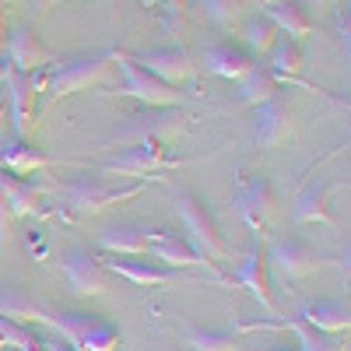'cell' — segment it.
Listing matches in <instances>:
<instances>
[{"instance_id":"1","label":"cell","mask_w":351,"mask_h":351,"mask_svg":"<svg viewBox=\"0 0 351 351\" xmlns=\"http://www.w3.org/2000/svg\"><path fill=\"white\" fill-rule=\"evenodd\" d=\"M36 324H46L71 341L77 351H116L120 348V327L109 324L92 313H53V309H36Z\"/></svg>"},{"instance_id":"2","label":"cell","mask_w":351,"mask_h":351,"mask_svg":"<svg viewBox=\"0 0 351 351\" xmlns=\"http://www.w3.org/2000/svg\"><path fill=\"white\" fill-rule=\"evenodd\" d=\"M176 211H180V221L186 228V239L204 256H208L211 263H218V260L228 256V246H225V236H221V228H218V218L211 215V208L197 193L176 190Z\"/></svg>"},{"instance_id":"3","label":"cell","mask_w":351,"mask_h":351,"mask_svg":"<svg viewBox=\"0 0 351 351\" xmlns=\"http://www.w3.org/2000/svg\"><path fill=\"white\" fill-rule=\"evenodd\" d=\"M176 165H183V162L180 158H169L158 141H137V144H130V148L120 152L116 158L99 162L95 172H102V176H127V180L144 183V180H158V176H148V172L176 169Z\"/></svg>"},{"instance_id":"4","label":"cell","mask_w":351,"mask_h":351,"mask_svg":"<svg viewBox=\"0 0 351 351\" xmlns=\"http://www.w3.org/2000/svg\"><path fill=\"white\" fill-rule=\"evenodd\" d=\"M53 190L64 200V208H71L77 218H84V215H99V211L112 208V204H120V200L137 197L141 183H134V186H106V183H92V180H74V183H56Z\"/></svg>"},{"instance_id":"5","label":"cell","mask_w":351,"mask_h":351,"mask_svg":"<svg viewBox=\"0 0 351 351\" xmlns=\"http://www.w3.org/2000/svg\"><path fill=\"white\" fill-rule=\"evenodd\" d=\"M112 60L120 64V71H123V92L134 95L137 102L152 106V109H176V106L186 102V92H180L176 84H165L155 74H148L144 67H137L127 53H116Z\"/></svg>"},{"instance_id":"6","label":"cell","mask_w":351,"mask_h":351,"mask_svg":"<svg viewBox=\"0 0 351 351\" xmlns=\"http://www.w3.org/2000/svg\"><path fill=\"white\" fill-rule=\"evenodd\" d=\"M112 64V56H74V60H64L49 77H46V95L49 99H64V95H74V92H84L106 77Z\"/></svg>"},{"instance_id":"7","label":"cell","mask_w":351,"mask_h":351,"mask_svg":"<svg viewBox=\"0 0 351 351\" xmlns=\"http://www.w3.org/2000/svg\"><path fill=\"white\" fill-rule=\"evenodd\" d=\"M137 67H144L148 74H155L158 81L165 84H190L197 67L190 60V53L180 49V46H158V49H144V53H127Z\"/></svg>"},{"instance_id":"8","label":"cell","mask_w":351,"mask_h":351,"mask_svg":"<svg viewBox=\"0 0 351 351\" xmlns=\"http://www.w3.org/2000/svg\"><path fill=\"white\" fill-rule=\"evenodd\" d=\"M4 84H8V112H11V130L14 137H32V112H36V92L39 81L36 74H21L11 64L4 67Z\"/></svg>"},{"instance_id":"9","label":"cell","mask_w":351,"mask_h":351,"mask_svg":"<svg viewBox=\"0 0 351 351\" xmlns=\"http://www.w3.org/2000/svg\"><path fill=\"white\" fill-rule=\"evenodd\" d=\"M263 256H267V263L278 274H285V278H306V274H313L319 263H324L302 236H281V239H274V246Z\"/></svg>"},{"instance_id":"10","label":"cell","mask_w":351,"mask_h":351,"mask_svg":"<svg viewBox=\"0 0 351 351\" xmlns=\"http://www.w3.org/2000/svg\"><path fill=\"white\" fill-rule=\"evenodd\" d=\"M148 253H155V260H162L165 267H172V271H183V267H204V271H211L215 267V263L204 256L186 236H176V232H152ZM211 278H218V274L211 271Z\"/></svg>"},{"instance_id":"11","label":"cell","mask_w":351,"mask_h":351,"mask_svg":"<svg viewBox=\"0 0 351 351\" xmlns=\"http://www.w3.org/2000/svg\"><path fill=\"white\" fill-rule=\"evenodd\" d=\"M64 278L71 285L74 295L81 299H92V295H106L109 291V281H106V267L102 260L92 256L88 250H74L67 260H64Z\"/></svg>"},{"instance_id":"12","label":"cell","mask_w":351,"mask_h":351,"mask_svg":"<svg viewBox=\"0 0 351 351\" xmlns=\"http://www.w3.org/2000/svg\"><path fill=\"white\" fill-rule=\"evenodd\" d=\"M256 109V116H253V137H256V144L260 148H281V144L288 141V134H291V109L274 95V99H267V102H260V106H253Z\"/></svg>"},{"instance_id":"13","label":"cell","mask_w":351,"mask_h":351,"mask_svg":"<svg viewBox=\"0 0 351 351\" xmlns=\"http://www.w3.org/2000/svg\"><path fill=\"white\" fill-rule=\"evenodd\" d=\"M8 56H11V67L21 74H36V71H46L53 64V53L39 43L32 25L14 28V36L8 39Z\"/></svg>"},{"instance_id":"14","label":"cell","mask_w":351,"mask_h":351,"mask_svg":"<svg viewBox=\"0 0 351 351\" xmlns=\"http://www.w3.org/2000/svg\"><path fill=\"white\" fill-rule=\"evenodd\" d=\"M53 165V158H46L32 141H25V137H8L4 144H0V169L11 172V176H36V172H46Z\"/></svg>"},{"instance_id":"15","label":"cell","mask_w":351,"mask_h":351,"mask_svg":"<svg viewBox=\"0 0 351 351\" xmlns=\"http://www.w3.org/2000/svg\"><path fill=\"white\" fill-rule=\"evenodd\" d=\"M0 190H4L8 208H11L14 218H32V215H46V211H49L43 190H39L32 180H25V176L0 172Z\"/></svg>"},{"instance_id":"16","label":"cell","mask_w":351,"mask_h":351,"mask_svg":"<svg viewBox=\"0 0 351 351\" xmlns=\"http://www.w3.org/2000/svg\"><path fill=\"white\" fill-rule=\"evenodd\" d=\"M263 18H267L281 36H291V39H306L313 32V18L302 4H295V0H263Z\"/></svg>"},{"instance_id":"17","label":"cell","mask_w":351,"mask_h":351,"mask_svg":"<svg viewBox=\"0 0 351 351\" xmlns=\"http://www.w3.org/2000/svg\"><path fill=\"white\" fill-rule=\"evenodd\" d=\"M239 215L256 232L271 221V215H274V190H271L267 180H253V183H246L239 190Z\"/></svg>"},{"instance_id":"18","label":"cell","mask_w":351,"mask_h":351,"mask_svg":"<svg viewBox=\"0 0 351 351\" xmlns=\"http://www.w3.org/2000/svg\"><path fill=\"white\" fill-rule=\"evenodd\" d=\"M204 67L218 77H225V81H239L253 67V56L239 46H232V43H215V46L204 49Z\"/></svg>"},{"instance_id":"19","label":"cell","mask_w":351,"mask_h":351,"mask_svg":"<svg viewBox=\"0 0 351 351\" xmlns=\"http://www.w3.org/2000/svg\"><path fill=\"white\" fill-rule=\"evenodd\" d=\"M106 271H112V274H120V278H127V281H134V285H141V288H165V285H172V281H180V271H172V267H152V263H144V260H106L102 263Z\"/></svg>"},{"instance_id":"20","label":"cell","mask_w":351,"mask_h":351,"mask_svg":"<svg viewBox=\"0 0 351 351\" xmlns=\"http://www.w3.org/2000/svg\"><path fill=\"white\" fill-rule=\"evenodd\" d=\"M236 281L267 313H274V299H271V288H267V256H263V250H250L246 253V260L239 263V271H236Z\"/></svg>"},{"instance_id":"21","label":"cell","mask_w":351,"mask_h":351,"mask_svg":"<svg viewBox=\"0 0 351 351\" xmlns=\"http://www.w3.org/2000/svg\"><path fill=\"white\" fill-rule=\"evenodd\" d=\"M302 324L313 330H324V334H341L351 327V313L337 299H316L302 309Z\"/></svg>"},{"instance_id":"22","label":"cell","mask_w":351,"mask_h":351,"mask_svg":"<svg viewBox=\"0 0 351 351\" xmlns=\"http://www.w3.org/2000/svg\"><path fill=\"white\" fill-rule=\"evenodd\" d=\"M99 243H102V250H109L116 256H141V253H148L152 232L137 228V225H109Z\"/></svg>"},{"instance_id":"23","label":"cell","mask_w":351,"mask_h":351,"mask_svg":"<svg viewBox=\"0 0 351 351\" xmlns=\"http://www.w3.org/2000/svg\"><path fill=\"white\" fill-rule=\"evenodd\" d=\"M327 183H306L295 197L291 218L299 225H316V221H330V208H327Z\"/></svg>"},{"instance_id":"24","label":"cell","mask_w":351,"mask_h":351,"mask_svg":"<svg viewBox=\"0 0 351 351\" xmlns=\"http://www.w3.org/2000/svg\"><path fill=\"white\" fill-rule=\"evenodd\" d=\"M236 84H239L243 102H250V106H260V102H267V99L278 95V77L267 71V64H256V60Z\"/></svg>"},{"instance_id":"25","label":"cell","mask_w":351,"mask_h":351,"mask_svg":"<svg viewBox=\"0 0 351 351\" xmlns=\"http://www.w3.org/2000/svg\"><path fill=\"white\" fill-rule=\"evenodd\" d=\"M302 67V43L291 36H278L274 46L267 49V71L274 77H291Z\"/></svg>"},{"instance_id":"26","label":"cell","mask_w":351,"mask_h":351,"mask_svg":"<svg viewBox=\"0 0 351 351\" xmlns=\"http://www.w3.org/2000/svg\"><path fill=\"white\" fill-rule=\"evenodd\" d=\"M239 32H243V39H246V53L253 56V60H256V56H267V49H271L274 39L281 36L263 14H250V18L239 25Z\"/></svg>"},{"instance_id":"27","label":"cell","mask_w":351,"mask_h":351,"mask_svg":"<svg viewBox=\"0 0 351 351\" xmlns=\"http://www.w3.org/2000/svg\"><path fill=\"white\" fill-rule=\"evenodd\" d=\"M263 327H285V330H291V334L299 337V348L295 351H341V344L330 334L306 327L302 319H274V324H263Z\"/></svg>"},{"instance_id":"28","label":"cell","mask_w":351,"mask_h":351,"mask_svg":"<svg viewBox=\"0 0 351 351\" xmlns=\"http://www.w3.org/2000/svg\"><path fill=\"white\" fill-rule=\"evenodd\" d=\"M39 334L28 330L25 324H18V319H8L0 316V348H14V351H39Z\"/></svg>"},{"instance_id":"29","label":"cell","mask_w":351,"mask_h":351,"mask_svg":"<svg viewBox=\"0 0 351 351\" xmlns=\"http://www.w3.org/2000/svg\"><path fill=\"white\" fill-rule=\"evenodd\" d=\"M36 302L32 299H25L18 288H4L0 285V316H8V319H36Z\"/></svg>"},{"instance_id":"30","label":"cell","mask_w":351,"mask_h":351,"mask_svg":"<svg viewBox=\"0 0 351 351\" xmlns=\"http://www.w3.org/2000/svg\"><path fill=\"white\" fill-rule=\"evenodd\" d=\"M186 344L193 351H236V337L228 330H186Z\"/></svg>"},{"instance_id":"31","label":"cell","mask_w":351,"mask_h":351,"mask_svg":"<svg viewBox=\"0 0 351 351\" xmlns=\"http://www.w3.org/2000/svg\"><path fill=\"white\" fill-rule=\"evenodd\" d=\"M204 11H208V18L218 28H236L243 21L246 4H243V0H204Z\"/></svg>"},{"instance_id":"32","label":"cell","mask_w":351,"mask_h":351,"mask_svg":"<svg viewBox=\"0 0 351 351\" xmlns=\"http://www.w3.org/2000/svg\"><path fill=\"white\" fill-rule=\"evenodd\" d=\"M11 221H14V215H11V208H8V197H4V190H0V250L8 246V236H11Z\"/></svg>"},{"instance_id":"33","label":"cell","mask_w":351,"mask_h":351,"mask_svg":"<svg viewBox=\"0 0 351 351\" xmlns=\"http://www.w3.org/2000/svg\"><path fill=\"white\" fill-rule=\"evenodd\" d=\"M39 351H77V348L56 334V337H43V341H39Z\"/></svg>"},{"instance_id":"34","label":"cell","mask_w":351,"mask_h":351,"mask_svg":"<svg viewBox=\"0 0 351 351\" xmlns=\"http://www.w3.org/2000/svg\"><path fill=\"white\" fill-rule=\"evenodd\" d=\"M4 28H8V8L0 4V46H4Z\"/></svg>"},{"instance_id":"35","label":"cell","mask_w":351,"mask_h":351,"mask_svg":"<svg viewBox=\"0 0 351 351\" xmlns=\"http://www.w3.org/2000/svg\"><path fill=\"white\" fill-rule=\"evenodd\" d=\"M39 4V11H49V8H56V4H64V0H36Z\"/></svg>"},{"instance_id":"36","label":"cell","mask_w":351,"mask_h":351,"mask_svg":"<svg viewBox=\"0 0 351 351\" xmlns=\"http://www.w3.org/2000/svg\"><path fill=\"white\" fill-rule=\"evenodd\" d=\"M0 4H4V8H18V4H21V0H0Z\"/></svg>"},{"instance_id":"37","label":"cell","mask_w":351,"mask_h":351,"mask_svg":"<svg viewBox=\"0 0 351 351\" xmlns=\"http://www.w3.org/2000/svg\"><path fill=\"white\" fill-rule=\"evenodd\" d=\"M144 4H152V8H155V4H172V0H144Z\"/></svg>"},{"instance_id":"38","label":"cell","mask_w":351,"mask_h":351,"mask_svg":"<svg viewBox=\"0 0 351 351\" xmlns=\"http://www.w3.org/2000/svg\"><path fill=\"white\" fill-rule=\"evenodd\" d=\"M271 351H295V348H271Z\"/></svg>"},{"instance_id":"39","label":"cell","mask_w":351,"mask_h":351,"mask_svg":"<svg viewBox=\"0 0 351 351\" xmlns=\"http://www.w3.org/2000/svg\"><path fill=\"white\" fill-rule=\"evenodd\" d=\"M0 351H14V348H0Z\"/></svg>"}]
</instances>
